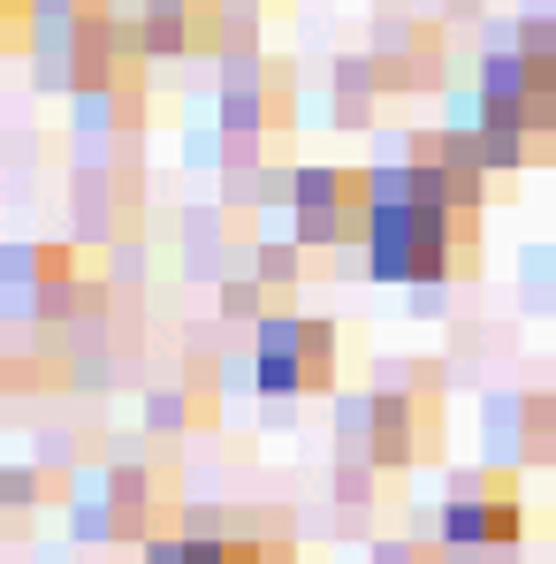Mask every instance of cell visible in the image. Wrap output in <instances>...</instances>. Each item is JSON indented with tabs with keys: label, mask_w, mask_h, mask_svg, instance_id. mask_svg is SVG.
I'll list each match as a JSON object with an SVG mask.
<instances>
[{
	"label": "cell",
	"mask_w": 556,
	"mask_h": 564,
	"mask_svg": "<svg viewBox=\"0 0 556 564\" xmlns=\"http://www.w3.org/2000/svg\"><path fill=\"white\" fill-rule=\"evenodd\" d=\"M526 542V488L511 466H480V473H450L443 496V550L450 564H519Z\"/></svg>",
	"instance_id": "cell-6"
},
{
	"label": "cell",
	"mask_w": 556,
	"mask_h": 564,
	"mask_svg": "<svg viewBox=\"0 0 556 564\" xmlns=\"http://www.w3.org/2000/svg\"><path fill=\"white\" fill-rule=\"evenodd\" d=\"M344 375V328L320 321V313H290L252 328V381L268 397H320Z\"/></svg>",
	"instance_id": "cell-7"
},
{
	"label": "cell",
	"mask_w": 556,
	"mask_h": 564,
	"mask_svg": "<svg viewBox=\"0 0 556 564\" xmlns=\"http://www.w3.org/2000/svg\"><path fill=\"white\" fill-rule=\"evenodd\" d=\"M367 229H373V169H297L290 237L313 252L320 275H344L351 260L367 268Z\"/></svg>",
	"instance_id": "cell-5"
},
{
	"label": "cell",
	"mask_w": 556,
	"mask_h": 564,
	"mask_svg": "<svg viewBox=\"0 0 556 564\" xmlns=\"http://www.w3.org/2000/svg\"><path fill=\"white\" fill-rule=\"evenodd\" d=\"M176 268L198 282H229L252 268V252H260V229H252V206H237V198H221V206H190L184 221H176Z\"/></svg>",
	"instance_id": "cell-12"
},
{
	"label": "cell",
	"mask_w": 556,
	"mask_h": 564,
	"mask_svg": "<svg viewBox=\"0 0 556 564\" xmlns=\"http://www.w3.org/2000/svg\"><path fill=\"white\" fill-rule=\"evenodd\" d=\"M214 122L260 130V138H297V62L290 54H221L214 85Z\"/></svg>",
	"instance_id": "cell-8"
},
{
	"label": "cell",
	"mask_w": 556,
	"mask_h": 564,
	"mask_svg": "<svg viewBox=\"0 0 556 564\" xmlns=\"http://www.w3.org/2000/svg\"><path fill=\"white\" fill-rule=\"evenodd\" d=\"M381 107H389V85H381V69H373V54H336V69H328V122L336 130H373L381 122Z\"/></svg>",
	"instance_id": "cell-18"
},
{
	"label": "cell",
	"mask_w": 556,
	"mask_h": 564,
	"mask_svg": "<svg viewBox=\"0 0 556 564\" xmlns=\"http://www.w3.org/2000/svg\"><path fill=\"white\" fill-rule=\"evenodd\" d=\"M450 443V412H443V375L427 359L381 367L367 389H351L336 404V458L344 466H373V473H419L443 458Z\"/></svg>",
	"instance_id": "cell-1"
},
{
	"label": "cell",
	"mask_w": 556,
	"mask_h": 564,
	"mask_svg": "<svg viewBox=\"0 0 556 564\" xmlns=\"http://www.w3.org/2000/svg\"><path fill=\"white\" fill-rule=\"evenodd\" d=\"M367 275L404 290H450L480 275V214H443L412 198H373Z\"/></svg>",
	"instance_id": "cell-2"
},
{
	"label": "cell",
	"mask_w": 556,
	"mask_h": 564,
	"mask_svg": "<svg viewBox=\"0 0 556 564\" xmlns=\"http://www.w3.org/2000/svg\"><path fill=\"white\" fill-rule=\"evenodd\" d=\"M297 0H221V54H268V31L290 23Z\"/></svg>",
	"instance_id": "cell-20"
},
{
	"label": "cell",
	"mask_w": 556,
	"mask_h": 564,
	"mask_svg": "<svg viewBox=\"0 0 556 564\" xmlns=\"http://www.w3.org/2000/svg\"><path fill=\"white\" fill-rule=\"evenodd\" d=\"M542 8H556V0H542Z\"/></svg>",
	"instance_id": "cell-27"
},
{
	"label": "cell",
	"mask_w": 556,
	"mask_h": 564,
	"mask_svg": "<svg viewBox=\"0 0 556 564\" xmlns=\"http://www.w3.org/2000/svg\"><path fill=\"white\" fill-rule=\"evenodd\" d=\"M39 8H122V0H39Z\"/></svg>",
	"instance_id": "cell-25"
},
{
	"label": "cell",
	"mask_w": 556,
	"mask_h": 564,
	"mask_svg": "<svg viewBox=\"0 0 556 564\" xmlns=\"http://www.w3.org/2000/svg\"><path fill=\"white\" fill-rule=\"evenodd\" d=\"M519 297H526L534 313H556V237L519 252Z\"/></svg>",
	"instance_id": "cell-21"
},
{
	"label": "cell",
	"mask_w": 556,
	"mask_h": 564,
	"mask_svg": "<svg viewBox=\"0 0 556 564\" xmlns=\"http://www.w3.org/2000/svg\"><path fill=\"white\" fill-rule=\"evenodd\" d=\"M458 115H488V122L526 130V138H556V85L519 46H495V54H480L472 93H458Z\"/></svg>",
	"instance_id": "cell-10"
},
{
	"label": "cell",
	"mask_w": 556,
	"mask_h": 564,
	"mask_svg": "<svg viewBox=\"0 0 556 564\" xmlns=\"http://www.w3.org/2000/svg\"><path fill=\"white\" fill-rule=\"evenodd\" d=\"M450 130L472 145V161H480L488 176L534 169V161H549V153H556V138H526V130H511V122H488V115H450Z\"/></svg>",
	"instance_id": "cell-19"
},
{
	"label": "cell",
	"mask_w": 556,
	"mask_h": 564,
	"mask_svg": "<svg viewBox=\"0 0 556 564\" xmlns=\"http://www.w3.org/2000/svg\"><path fill=\"white\" fill-rule=\"evenodd\" d=\"M69 206H77V237H85L92 252H107V260L145 237V184H138L130 161H122V169H77Z\"/></svg>",
	"instance_id": "cell-13"
},
{
	"label": "cell",
	"mask_w": 556,
	"mask_h": 564,
	"mask_svg": "<svg viewBox=\"0 0 556 564\" xmlns=\"http://www.w3.org/2000/svg\"><path fill=\"white\" fill-rule=\"evenodd\" d=\"M511 46H519L526 62H542V69H549V85H556V8H526V15H519V31H511Z\"/></svg>",
	"instance_id": "cell-22"
},
{
	"label": "cell",
	"mask_w": 556,
	"mask_h": 564,
	"mask_svg": "<svg viewBox=\"0 0 556 564\" xmlns=\"http://www.w3.org/2000/svg\"><path fill=\"white\" fill-rule=\"evenodd\" d=\"M145 62L138 46V15L130 8H39L31 23V77L39 93H85L99 77Z\"/></svg>",
	"instance_id": "cell-4"
},
{
	"label": "cell",
	"mask_w": 556,
	"mask_h": 564,
	"mask_svg": "<svg viewBox=\"0 0 556 564\" xmlns=\"http://www.w3.org/2000/svg\"><path fill=\"white\" fill-rule=\"evenodd\" d=\"M145 62H206L221 54V0H130Z\"/></svg>",
	"instance_id": "cell-15"
},
{
	"label": "cell",
	"mask_w": 556,
	"mask_h": 564,
	"mask_svg": "<svg viewBox=\"0 0 556 564\" xmlns=\"http://www.w3.org/2000/svg\"><path fill=\"white\" fill-rule=\"evenodd\" d=\"M367 54H373V69H381V85H389V99H419V93L450 85V31H443V15L381 8Z\"/></svg>",
	"instance_id": "cell-9"
},
{
	"label": "cell",
	"mask_w": 556,
	"mask_h": 564,
	"mask_svg": "<svg viewBox=\"0 0 556 564\" xmlns=\"http://www.w3.org/2000/svg\"><path fill=\"white\" fill-rule=\"evenodd\" d=\"M260 564H305V550L297 542H275V550H260Z\"/></svg>",
	"instance_id": "cell-24"
},
{
	"label": "cell",
	"mask_w": 556,
	"mask_h": 564,
	"mask_svg": "<svg viewBox=\"0 0 556 564\" xmlns=\"http://www.w3.org/2000/svg\"><path fill=\"white\" fill-rule=\"evenodd\" d=\"M221 367L214 359H176L161 381H145V427L153 435H206L221 427Z\"/></svg>",
	"instance_id": "cell-14"
},
{
	"label": "cell",
	"mask_w": 556,
	"mask_h": 564,
	"mask_svg": "<svg viewBox=\"0 0 556 564\" xmlns=\"http://www.w3.org/2000/svg\"><path fill=\"white\" fill-rule=\"evenodd\" d=\"M77 389V351L46 336V321H15L8 344H0V397L23 404V397H62Z\"/></svg>",
	"instance_id": "cell-16"
},
{
	"label": "cell",
	"mask_w": 556,
	"mask_h": 564,
	"mask_svg": "<svg viewBox=\"0 0 556 564\" xmlns=\"http://www.w3.org/2000/svg\"><path fill=\"white\" fill-rule=\"evenodd\" d=\"M122 8H130V0H122Z\"/></svg>",
	"instance_id": "cell-28"
},
{
	"label": "cell",
	"mask_w": 556,
	"mask_h": 564,
	"mask_svg": "<svg viewBox=\"0 0 556 564\" xmlns=\"http://www.w3.org/2000/svg\"><path fill=\"white\" fill-rule=\"evenodd\" d=\"M184 511V480L176 466H153V458H107L77 480V503H69V527L85 550H145L161 534H176Z\"/></svg>",
	"instance_id": "cell-3"
},
{
	"label": "cell",
	"mask_w": 556,
	"mask_h": 564,
	"mask_svg": "<svg viewBox=\"0 0 556 564\" xmlns=\"http://www.w3.org/2000/svg\"><path fill=\"white\" fill-rule=\"evenodd\" d=\"M373 564H450V550L419 542V534H389V542H373Z\"/></svg>",
	"instance_id": "cell-23"
},
{
	"label": "cell",
	"mask_w": 556,
	"mask_h": 564,
	"mask_svg": "<svg viewBox=\"0 0 556 564\" xmlns=\"http://www.w3.org/2000/svg\"><path fill=\"white\" fill-rule=\"evenodd\" d=\"M480 8H488V0H450V15H480Z\"/></svg>",
	"instance_id": "cell-26"
},
{
	"label": "cell",
	"mask_w": 556,
	"mask_h": 564,
	"mask_svg": "<svg viewBox=\"0 0 556 564\" xmlns=\"http://www.w3.org/2000/svg\"><path fill=\"white\" fill-rule=\"evenodd\" d=\"M69 107H77V130L85 138H138L153 122V62H130V69L85 85Z\"/></svg>",
	"instance_id": "cell-17"
},
{
	"label": "cell",
	"mask_w": 556,
	"mask_h": 564,
	"mask_svg": "<svg viewBox=\"0 0 556 564\" xmlns=\"http://www.w3.org/2000/svg\"><path fill=\"white\" fill-rule=\"evenodd\" d=\"M480 443H488V466L534 473L556 466V389H534V381H511L480 404Z\"/></svg>",
	"instance_id": "cell-11"
}]
</instances>
